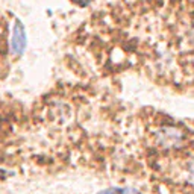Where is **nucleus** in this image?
Wrapping results in <instances>:
<instances>
[{
    "mask_svg": "<svg viewBox=\"0 0 194 194\" xmlns=\"http://www.w3.org/2000/svg\"><path fill=\"white\" fill-rule=\"evenodd\" d=\"M26 49V31L20 20H15L11 36V53L14 56H21Z\"/></svg>",
    "mask_w": 194,
    "mask_h": 194,
    "instance_id": "1",
    "label": "nucleus"
},
{
    "mask_svg": "<svg viewBox=\"0 0 194 194\" xmlns=\"http://www.w3.org/2000/svg\"><path fill=\"white\" fill-rule=\"evenodd\" d=\"M158 141L164 147H174L181 144L182 132L176 127H162L158 130Z\"/></svg>",
    "mask_w": 194,
    "mask_h": 194,
    "instance_id": "2",
    "label": "nucleus"
},
{
    "mask_svg": "<svg viewBox=\"0 0 194 194\" xmlns=\"http://www.w3.org/2000/svg\"><path fill=\"white\" fill-rule=\"evenodd\" d=\"M99 194H140L134 188H111V190H105Z\"/></svg>",
    "mask_w": 194,
    "mask_h": 194,
    "instance_id": "3",
    "label": "nucleus"
},
{
    "mask_svg": "<svg viewBox=\"0 0 194 194\" xmlns=\"http://www.w3.org/2000/svg\"><path fill=\"white\" fill-rule=\"evenodd\" d=\"M73 3H76L78 6H88L92 0H71Z\"/></svg>",
    "mask_w": 194,
    "mask_h": 194,
    "instance_id": "4",
    "label": "nucleus"
},
{
    "mask_svg": "<svg viewBox=\"0 0 194 194\" xmlns=\"http://www.w3.org/2000/svg\"><path fill=\"white\" fill-rule=\"evenodd\" d=\"M188 171H190V173H191V174L194 176V161L191 162V164H190V167H188Z\"/></svg>",
    "mask_w": 194,
    "mask_h": 194,
    "instance_id": "5",
    "label": "nucleus"
}]
</instances>
